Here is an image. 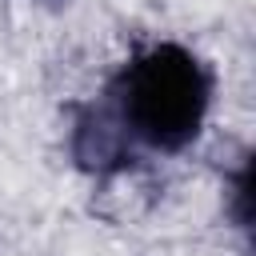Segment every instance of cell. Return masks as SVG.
<instances>
[{"label": "cell", "instance_id": "obj_1", "mask_svg": "<svg viewBox=\"0 0 256 256\" xmlns=\"http://www.w3.org/2000/svg\"><path fill=\"white\" fill-rule=\"evenodd\" d=\"M108 96L120 136L156 152H180L208 120L212 72L196 52L164 40L136 52L116 72Z\"/></svg>", "mask_w": 256, "mask_h": 256}]
</instances>
